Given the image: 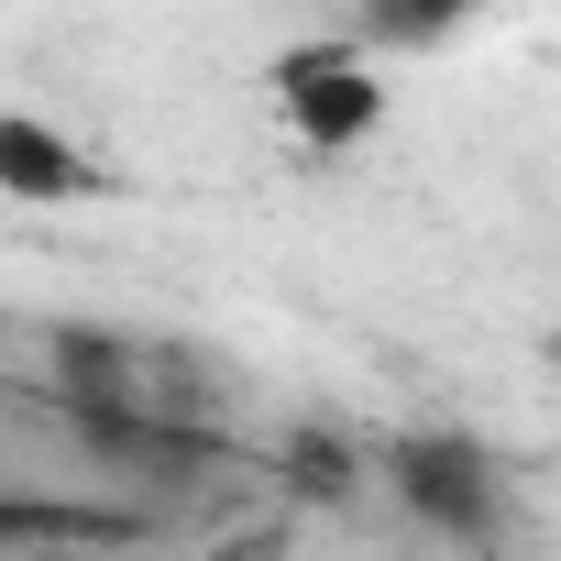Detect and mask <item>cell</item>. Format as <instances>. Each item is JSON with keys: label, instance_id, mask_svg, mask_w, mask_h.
I'll return each instance as SVG.
<instances>
[{"label": "cell", "instance_id": "obj_4", "mask_svg": "<svg viewBox=\"0 0 561 561\" xmlns=\"http://www.w3.org/2000/svg\"><path fill=\"white\" fill-rule=\"evenodd\" d=\"M462 34V12H386V0H375V12H353V45L386 67V56H430V45H451Z\"/></svg>", "mask_w": 561, "mask_h": 561}, {"label": "cell", "instance_id": "obj_2", "mask_svg": "<svg viewBox=\"0 0 561 561\" xmlns=\"http://www.w3.org/2000/svg\"><path fill=\"white\" fill-rule=\"evenodd\" d=\"M386 495H397L408 528H430L451 550H484L495 517H506V473L473 430H397L386 440Z\"/></svg>", "mask_w": 561, "mask_h": 561}, {"label": "cell", "instance_id": "obj_3", "mask_svg": "<svg viewBox=\"0 0 561 561\" xmlns=\"http://www.w3.org/2000/svg\"><path fill=\"white\" fill-rule=\"evenodd\" d=\"M100 187V165L45 122V111H0V198H23V209H67V198H89Z\"/></svg>", "mask_w": 561, "mask_h": 561}, {"label": "cell", "instance_id": "obj_1", "mask_svg": "<svg viewBox=\"0 0 561 561\" xmlns=\"http://www.w3.org/2000/svg\"><path fill=\"white\" fill-rule=\"evenodd\" d=\"M264 111H275V133H287L298 154H353V144L386 133L397 89H386V67L353 34H309L287 56H264Z\"/></svg>", "mask_w": 561, "mask_h": 561}]
</instances>
